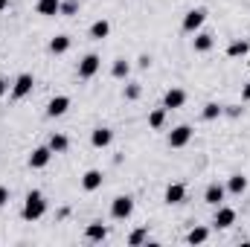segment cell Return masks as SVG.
Segmentation results:
<instances>
[{"label":"cell","instance_id":"23","mask_svg":"<svg viewBox=\"0 0 250 247\" xmlns=\"http://www.w3.org/2000/svg\"><path fill=\"white\" fill-rule=\"evenodd\" d=\"M227 189H230L233 195H242V192L248 189V178H245V175H233L230 184H227Z\"/></svg>","mask_w":250,"mask_h":247},{"label":"cell","instance_id":"22","mask_svg":"<svg viewBox=\"0 0 250 247\" xmlns=\"http://www.w3.org/2000/svg\"><path fill=\"white\" fill-rule=\"evenodd\" d=\"M209 50H212V35H207V32L195 35V53H209Z\"/></svg>","mask_w":250,"mask_h":247},{"label":"cell","instance_id":"12","mask_svg":"<svg viewBox=\"0 0 250 247\" xmlns=\"http://www.w3.org/2000/svg\"><path fill=\"white\" fill-rule=\"evenodd\" d=\"M224 192H227V189H224L221 184H209V186H207V192H204V201H207V204H212V206H221Z\"/></svg>","mask_w":250,"mask_h":247},{"label":"cell","instance_id":"30","mask_svg":"<svg viewBox=\"0 0 250 247\" xmlns=\"http://www.w3.org/2000/svg\"><path fill=\"white\" fill-rule=\"evenodd\" d=\"M137 64H140L143 70H148V67H151V56H140V59H137Z\"/></svg>","mask_w":250,"mask_h":247},{"label":"cell","instance_id":"20","mask_svg":"<svg viewBox=\"0 0 250 247\" xmlns=\"http://www.w3.org/2000/svg\"><path fill=\"white\" fill-rule=\"evenodd\" d=\"M248 50H250L248 41H233V44L227 47V56H230V59H242V56H248Z\"/></svg>","mask_w":250,"mask_h":247},{"label":"cell","instance_id":"16","mask_svg":"<svg viewBox=\"0 0 250 247\" xmlns=\"http://www.w3.org/2000/svg\"><path fill=\"white\" fill-rule=\"evenodd\" d=\"M108 32H111V23H108V21H96V23H90V38H93V41L108 38Z\"/></svg>","mask_w":250,"mask_h":247},{"label":"cell","instance_id":"18","mask_svg":"<svg viewBox=\"0 0 250 247\" xmlns=\"http://www.w3.org/2000/svg\"><path fill=\"white\" fill-rule=\"evenodd\" d=\"M67 50H70V38H67V35H56V38L50 41V53H53V56H62Z\"/></svg>","mask_w":250,"mask_h":247},{"label":"cell","instance_id":"2","mask_svg":"<svg viewBox=\"0 0 250 247\" xmlns=\"http://www.w3.org/2000/svg\"><path fill=\"white\" fill-rule=\"evenodd\" d=\"M131 212H134V198L131 195H117L114 204H111V215L117 221H125V218H131Z\"/></svg>","mask_w":250,"mask_h":247},{"label":"cell","instance_id":"34","mask_svg":"<svg viewBox=\"0 0 250 247\" xmlns=\"http://www.w3.org/2000/svg\"><path fill=\"white\" fill-rule=\"evenodd\" d=\"M3 9H9V0H0V12H3Z\"/></svg>","mask_w":250,"mask_h":247},{"label":"cell","instance_id":"25","mask_svg":"<svg viewBox=\"0 0 250 247\" xmlns=\"http://www.w3.org/2000/svg\"><path fill=\"white\" fill-rule=\"evenodd\" d=\"M163 123H166V108H157V111L148 114V125L151 128H163Z\"/></svg>","mask_w":250,"mask_h":247},{"label":"cell","instance_id":"21","mask_svg":"<svg viewBox=\"0 0 250 247\" xmlns=\"http://www.w3.org/2000/svg\"><path fill=\"white\" fill-rule=\"evenodd\" d=\"M207 239H209V230L207 227H195V230H189V236H187L189 245H204Z\"/></svg>","mask_w":250,"mask_h":247},{"label":"cell","instance_id":"4","mask_svg":"<svg viewBox=\"0 0 250 247\" xmlns=\"http://www.w3.org/2000/svg\"><path fill=\"white\" fill-rule=\"evenodd\" d=\"M99 64H102V59H99L96 53L84 56V59L79 62V79H93V76L99 73Z\"/></svg>","mask_w":250,"mask_h":247},{"label":"cell","instance_id":"14","mask_svg":"<svg viewBox=\"0 0 250 247\" xmlns=\"http://www.w3.org/2000/svg\"><path fill=\"white\" fill-rule=\"evenodd\" d=\"M84 236H87V242H105L108 239V227L102 221H93V224H87Z\"/></svg>","mask_w":250,"mask_h":247},{"label":"cell","instance_id":"3","mask_svg":"<svg viewBox=\"0 0 250 247\" xmlns=\"http://www.w3.org/2000/svg\"><path fill=\"white\" fill-rule=\"evenodd\" d=\"M32 87H35L32 73H21V76L15 79V84H12V96H15V99H23V96L32 93Z\"/></svg>","mask_w":250,"mask_h":247},{"label":"cell","instance_id":"19","mask_svg":"<svg viewBox=\"0 0 250 247\" xmlns=\"http://www.w3.org/2000/svg\"><path fill=\"white\" fill-rule=\"evenodd\" d=\"M67 145H70V140H67L64 134H53V137H50V148H53V154H64Z\"/></svg>","mask_w":250,"mask_h":247},{"label":"cell","instance_id":"17","mask_svg":"<svg viewBox=\"0 0 250 247\" xmlns=\"http://www.w3.org/2000/svg\"><path fill=\"white\" fill-rule=\"evenodd\" d=\"M59 9H62V0H38V15L53 18V15H59Z\"/></svg>","mask_w":250,"mask_h":247},{"label":"cell","instance_id":"31","mask_svg":"<svg viewBox=\"0 0 250 247\" xmlns=\"http://www.w3.org/2000/svg\"><path fill=\"white\" fill-rule=\"evenodd\" d=\"M6 204H9V189L0 186V206H6Z\"/></svg>","mask_w":250,"mask_h":247},{"label":"cell","instance_id":"6","mask_svg":"<svg viewBox=\"0 0 250 247\" xmlns=\"http://www.w3.org/2000/svg\"><path fill=\"white\" fill-rule=\"evenodd\" d=\"M189 140H192V128H189V125H178V128L169 134V145H172V148H184V145H189Z\"/></svg>","mask_w":250,"mask_h":247},{"label":"cell","instance_id":"29","mask_svg":"<svg viewBox=\"0 0 250 247\" xmlns=\"http://www.w3.org/2000/svg\"><path fill=\"white\" fill-rule=\"evenodd\" d=\"M125 99H140V84L137 82H131V84H125Z\"/></svg>","mask_w":250,"mask_h":247},{"label":"cell","instance_id":"10","mask_svg":"<svg viewBox=\"0 0 250 247\" xmlns=\"http://www.w3.org/2000/svg\"><path fill=\"white\" fill-rule=\"evenodd\" d=\"M111 140H114V131H111V128H93V134H90L93 148H108Z\"/></svg>","mask_w":250,"mask_h":247},{"label":"cell","instance_id":"13","mask_svg":"<svg viewBox=\"0 0 250 247\" xmlns=\"http://www.w3.org/2000/svg\"><path fill=\"white\" fill-rule=\"evenodd\" d=\"M184 198H187V186L184 184H169L166 186V195H163L166 204H181Z\"/></svg>","mask_w":250,"mask_h":247},{"label":"cell","instance_id":"35","mask_svg":"<svg viewBox=\"0 0 250 247\" xmlns=\"http://www.w3.org/2000/svg\"><path fill=\"white\" fill-rule=\"evenodd\" d=\"M248 64H250V59H248Z\"/></svg>","mask_w":250,"mask_h":247},{"label":"cell","instance_id":"1","mask_svg":"<svg viewBox=\"0 0 250 247\" xmlns=\"http://www.w3.org/2000/svg\"><path fill=\"white\" fill-rule=\"evenodd\" d=\"M44 212H47V201H44L41 192L32 189V192L26 195V201H23L21 215H23V221H38V218H44Z\"/></svg>","mask_w":250,"mask_h":247},{"label":"cell","instance_id":"15","mask_svg":"<svg viewBox=\"0 0 250 247\" xmlns=\"http://www.w3.org/2000/svg\"><path fill=\"white\" fill-rule=\"evenodd\" d=\"M82 186H84L87 192H96V189L102 186V172H99V169H87V172L82 175Z\"/></svg>","mask_w":250,"mask_h":247},{"label":"cell","instance_id":"27","mask_svg":"<svg viewBox=\"0 0 250 247\" xmlns=\"http://www.w3.org/2000/svg\"><path fill=\"white\" fill-rule=\"evenodd\" d=\"M143 242H148V233H146V230H134V233L128 236V245H131V247L143 245Z\"/></svg>","mask_w":250,"mask_h":247},{"label":"cell","instance_id":"32","mask_svg":"<svg viewBox=\"0 0 250 247\" xmlns=\"http://www.w3.org/2000/svg\"><path fill=\"white\" fill-rule=\"evenodd\" d=\"M242 99H245V102H250V82L245 84V90H242Z\"/></svg>","mask_w":250,"mask_h":247},{"label":"cell","instance_id":"28","mask_svg":"<svg viewBox=\"0 0 250 247\" xmlns=\"http://www.w3.org/2000/svg\"><path fill=\"white\" fill-rule=\"evenodd\" d=\"M76 12H79V3L76 0H64L62 9H59V15H76Z\"/></svg>","mask_w":250,"mask_h":247},{"label":"cell","instance_id":"26","mask_svg":"<svg viewBox=\"0 0 250 247\" xmlns=\"http://www.w3.org/2000/svg\"><path fill=\"white\" fill-rule=\"evenodd\" d=\"M224 114V108L218 105V102H209V105H204V120H218Z\"/></svg>","mask_w":250,"mask_h":247},{"label":"cell","instance_id":"8","mask_svg":"<svg viewBox=\"0 0 250 247\" xmlns=\"http://www.w3.org/2000/svg\"><path fill=\"white\" fill-rule=\"evenodd\" d=\"M184 102H187V93L181 90V87H172L166 96H163V108L166 111H175V108H184Z\"/></svg>","mask_w":250,"mask_h":247},{"label":"cell","instance_id":"7","mask_svg":"<svg viewBox=\"0 0 250 247\" xmlns=\"http://www.w3.org/2000/svg\"><path fill=\"white\" fill-rule=\"evenodd\" d=\"M204 21H207V9H192V12H187V18H184V29L187 32H195V29L204 26Z\"/></svg>","mask_w":250,"mask_h":247},{"label":"cell","instance_id":"33","mask_svg":"<svg viewBox=\"0 0 250 247\" xmlns=\"http://www.w3.org/2000/svg\"><path fill=\"white\" fill-rule=\"evenodd\" d=\"M6 90H9V84H6V82H3V79H0V96H3V93H6Z\"/></svg>","mask_w":250,"mask_h":247},{"label":"cell","instance_id":"24","mask_svg":"<svg viewBox=\"0 0 250 247\" xmlns=\"http://www.w3.org/2000/svg\"><path fill=\"white\" fill-rule=\"evenodd\" d=\"M111 73H114V79H128L131 64L125 62V59H117V62H114V67H111Z\"/></svg>","mask_w":250,"mask_h":247},{"label":"cell","instance_id":"5","mask_svg":"<svg viewBox=\"0 0 250 247\" xmlns=\"http://www.w3.org/2000/svg\"><path fill=\"white\" fill-rule=\"evenodd\" d=\"M50 157H53V148H50V145L32 148V154H29V169H44V166L50 163Z\"/></svg>","mask_w":250,"mask_h":247},{"label":"cell","instance_id":"9","mask_svg":"<svg viewBox=\"0 0 250 247\" xmlns=\"http://www.w3.org/2000/svg\"><path fill=\"white\" fill-rule=\"evenodd\" d=\"M218 230H227V227H233L236 224V209H230V206H218V212H215V221H212Z\"/></svg>","mask_w":250,"mask_h":247},{"label":"cell","instance_id":"11","mask_svg":"<svg viewBox=\"0 0 250 247\" xmlns=\"http://www.w3.org/2000/svg\"><path fill=\"white\" fill-rule=\"evenodd\" d=\"M67 108H70V96H56V99H50V105H47V117H64L67 114Z\"/></svg>","mask_w":250,"mask_h":247}]
</instances>
